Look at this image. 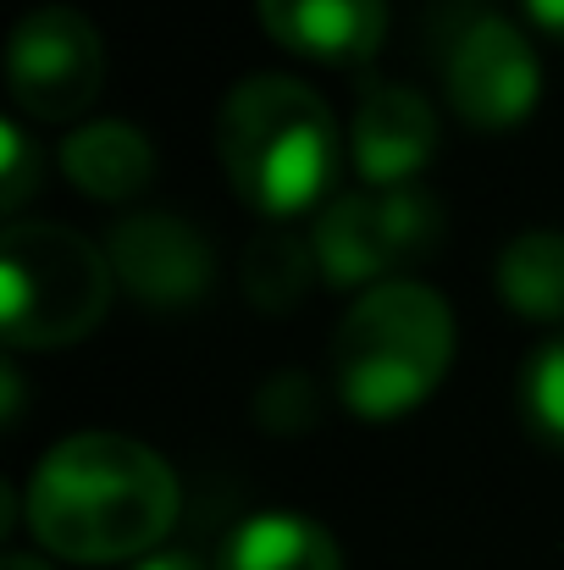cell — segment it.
<instances>
[{
    "instance_id": "10",
    "label": "cell",
    "mask_w": 564,
    "mask_h": 570,
    "mask_svg": "<svg viewBox=\"0 0 564 570\" xmlns=\"http://www.w3.org/2000/svg\"><path fill=\"white\" fill-rule=\"evenodd\" d=\"M260 28L321 67H360L382 50L387 0H255Z\"/></svg>"
},
{
    "instance_id": "18",
    "label": "cell",
    "mask_w": 564,
    "mask_h": 570,
    "mask_svg": "<svg viewBox=\"0 0 564 570\" xmlns=\"http://www.w3.org/2000/svg\"><path fill=\"white\" fill-rule=\"evenodd\" d=\"M133 570H205L194 554H145Z\"/></svg>"
},
{
    "instance_id": "11",
    "label": "cell",
    "mask_w": 564,
    "mask_h": 570,
    "mask_svg": "<svg viewBox=\"0 0 564 570\" xmlns=\"http://www.w3.org/2000/svg\"><path fill=\"white\" fill-rule=\"evenodd\" d=\"M61 173H67V184L78 194L117 205V199H133V194L150 189V178H156V150H150V139H145L139 128H128V122H89V128L67 134V145H61Z\"/></svg>"
},
{
    "instance_id": "4",
    "label": "cell",
    "mask_w": 564,
    "mask_h": 570,
    "mask_svg": "<svg viewBox=\"0 0 564 570\" xmlns=\"http://www.w3.org/2000/svg\"><path fill=\"white\" fill-rule=\"evenodd\" d=\"M111 255L61 222H17L0 244V338L11 350H61L111 311Z\"/></svg>"
},
{
    "instance_id": "19",
    "label": "cell",
    "mask_w": 564,
    "mask_h": 570,
    "mask_svg": "<svg viewBox=\"0 0 564 570\" xmlns=\"http://www.w3.org/2000/svg\"><path fill=\"white\" fill-rule=\"evenodd\" d=\"M6 570H50V566L33 560V554H6Z\"/></svg>"
},
{
    "instance_id": "12",
    "label": "cell",
    "mask_w": 564,
    "mask_h": 570,
    "mask_svg": "<svg viewBox=\"0 0 564 570\" xmlns=\"http://www.w3.org/2000/svg\"><path fill=\"white\" fill-rule=\"evenodd\" d=\"M216 570H344L333 532L310 515H249L227 532Z\"/></svg>"
},
{
    "instance_id": "1",
    "label": "cell",
    "mask_w": 564,
    "mask_h": 570,
    "mask_svg": "<svg viewBox=\"0 0 564 570\" xmlns=\"http://www.w3.org/2000/svg\"><path fill=\"white\" fill-rule=\"evenodd\" d=\"M22 510L28 532L56 560H145L178 521V476L139 438L78 432L33 465Z\"/></svg>"
},
{
    "instance_id": "5",
    "label": "cell",
    "mask_w": 564,
    "mask_h": 570,
    "mask_svg": "<svg viewBox=\"0 0 564 570\" xmlns=\"http://www.w3.org/2000/svg\"><path fill=\"white\" fill-rule=\"evenodd\" d=\"M437 238H443V205L420 184L338 194L327 199L310 233L321 277L333 288H360V294L387 283L398 266L420 261Z\"/></svg>"
},
{
    "instance_id": "13",
    "label": "cell",
    "mask_w": 564,
    "mask_h": 570,
    "mask_svg": "<svg viewBox=\"0 0 564 570\" xmlns=\"http://www.w3.org/2000/svg\"><path fill=\"white\" fill-rule=\"evenodd\" d=\"M498 294L526 322H564V233L532 227L498 255Z\"/></svg>"
},
{
    "instance_id": "3",
    "label": "cell",
    "mask_w": 564,
    "mask_h": 570,
    "mask_svg": "<svg viewBox=\"0 0 564 570\" xmlns=\"http://www.w3.org/2000/svg\"><path fill=\"white\" fill-rule=\"evenodd\" d=\"M454 366V311L437 288L387 277L333 333V377L360 421H398L437 393Z\"/></svg>"
},
{
    "instance_id": "15",
    "label": "cell",
    "mask_w": 564,
    "mask_h": 570,
    "mask_svg": "<svg viewBox=\"0 0 564 570\" xmlns=\"http://www.w3.org/2000/svg\"><path fill=\"white\" fill-rule=\"evenodd\" d=\"M515 404H521L526 432H532L543 449L564 454V333L543 338V344L521 361Z\"/></svg>"
},
{
    "instance_id": "17",
    "label": "cell",
    "mask_w": 564,
    "mask_h": 570,
    "mask_svg": "<svg viewBox=\"0 0 564 570\" xmlns=\"http://www.w3.org/2000/svg\"><path fill=\"white\" fill-rule=\"evenodd\" d=\"M526 11H532L537 28H548L554 39H564V0H526Z\"/></svg>"
},
{
    "instance_id": "9",
    "label": "cell",
    "mask_w": 564,
    "mask_h": 570,
    "mask_svg": "<svg viewBox=\"0 0 564 570\" xmlns=\"http://www.w3.org/2000/svg\"><path fill=\"white\" fill-rule=\"evenodd\" d=\"M437 145V111L409 83H372L355 111V167L372 189L409 184Z\"/></svg>"
},
{
    "instance_id": "2",
    "label": "cell",
    "mask_w": 564,
    "mask_h": 570,
    "mask_svg": "<svg viewBox=\"0 0 564 570\" xmlns=\"http://www.w3.org/2000/svg\"><path fill=\"white\" fill-rule=\"evenodd\" d=\"M227 184L260 216H299L338 184V122L327 100L283 72L244 78L216 117Z\"/></svg>"
},
{
    "instance_id": "8",
    "label": "cell",
    "mask_w": 564,
    "mask_h": 570,
    "mask_svg": "<svg viewBox=\"0 0 564 570\" xmlns=\"http://www.w3.org/2000/svg\"><path fill=\"white\" fill-rule=\"evenodd\" d=\"M111 272L128 294H139L145 305H188L205 294L210 283V244L178 222V216H161V210H145V216H128L111 227Z\"/></svg>"
},
{
    "instance_id": "6",
    "label": "cell",
    "mask_w": 564,
    "mask_h": 570,
    "mask_svg": "<svg viewBox=\"0 0 564 570\" xmlns=\"http://www.w3.org/2000/svg\"><path fill=\"white\" fill-rule=\"evenodd\" d=\"M6 83L33 122H72L78 111L95 106L106 83L100 28L72 6L28 11L6 45Z\"/></svg>"
},
{
    "instance_id": "14",
    "label": "cell",
    "mask_w": 564,
    "mask_h": 570,
    "mask_svg": "<svg viewBox=\"0 0 564 570\" xmlns=\"http://www.w3.org/2000/svg\"><path fill=\"white\" fill-rule=\"evenodd\" d=\"M321 272L316 261V244L299 238V233H260L249 249H244V288L255 305L266 311H294L310 288V277Z\"/></svg>"
},
{
    "instance_id": "16",
    "label": "cell",
    "mask_w": 564,
    "mask_h": 570,
    "mask_svg": "<svg viewBox=\"0 0 564 570\" xmlns=\"http://www.w3.org/2000/svg\"><path fill=\"white\" fill-rule=\"evenodd\" d=\"M0 161H6V189H0V210L17 216L33 189H39V156L33 139L22 134V122H0Z\"/></svg>"
},
{
    "instance_id": "7",
    "label": "cell",
    "mask_w": 564,
    "mask_h": 570,
    "mask_svg": "<svg viewBox=\"0 0 564 570\" xmlns=\"http://www.w3.org/2000/svg\"><path fill=\"white\" fill-rule=\"evenodd\" d=\"M443 83H448V106L471 128H515L521 117H532L543 95V67L509 17H476L454 39Z\"/></svg>"
}]
</instances>
